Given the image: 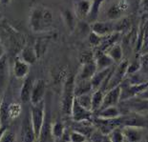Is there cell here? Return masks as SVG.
I'll list each match as a JSON object with an SVG mask.
<instances>
[{
	"label": "cell",
	"mask_w": 148,
	"mask_h": 142,
	"mask_svg": "<svg viewBox=\"0 0 148 142\" xmlns=\"http://www.w3.org/2000/svg\"><path fill=\"white\" fill-rule=\"evenodd\" d=\"M121 84L112 88L110 90H107V91L104 94V99H103L102 106L100 109L106 108V107L109 106L118 105L121 102Z\"/></svg>",
	"instance_id": "cell-7"
},
{
	"label": "cell",
	"mask_w": 148,
	"mask_h": 142,
	"mask_svg": "<svg viewBox=\"0 0 148 142\" xmlns=\"http://www.w3.org/2000/svg\"><path fill=\"white\" fill-rule=\"evenodd\" d=\"M52 119H51V113L46 109V115L45 120H44L41 132H40V135L38 138V141H53V137L52 134Z\"/></svg>",
	"instance_id": "cell-16"
},
{
	"label": "cell",
	"mask_w": 148,
	"mask_h": 142,
	"mask_svg": "<svg viewBox=\"0 0 148 142\" xmlns=\"http://www.w3.org/2000/svg\"><path fill=\"white\" fill-rule=\"evenodd\" d=\"M34 85V80L32 76H27L25 78L19 91V96L22 103L24 104L31 103V97H32Z\"/></svg>",
	"instance_id": "cell-12"
},
{
	"label": "cell",
	"mask_w": 148,
	"mask_h": 142,
	"mask_svg": "<svg viewBox=\"0 0 148 142\" xmlns=\"http://www.w3.org/2000/svg\"><path fill=\"white\" fill-rule=\"evenodd\" d=\"M129 108H130L134 113H148V99H143L137 97V99H129Z\"/></svg>",
	"instance_id": "cell-21"
},
{
	"label": "cell",
	"mask_w": 148,
	"mask_h": 142,
	"mask_svg": "<svg viewBox=\"0 0 148 142\" xmlns=\"http://www.w3.org/2000/svg\"><path fill=\"white\" fill-rule=\"evenodd\" d=\"M15 140V135L9 129H1V135H0V141L1 142H14Z\"/></svg>",
	"instance_id": "cell-33"
},
{
	"label": "cell",
	"mask_w": 148,
	"mask_h": 142,
	"mask_svg": "<svg viewBox=\"0 0 148 142\" xmlns=\"http://www.w3.org/2000/svg\"><path fill=\"white\" fill-rule=\"evenodd\" d=\"M8 106L6 105V103L4 102V99H2V105H1V125L4 126V124L10 119L8 113Z\"/></svg>",
	"instance_id": "cell-36"
},
{
	"label": "cell",
	"mask_w": 148,
	"mask_h": 142,
	"mask_svg": "<svg viewBox=\"0 0 148 142\" xmlns=\"http://www.w3.org/2000/svg\"><path fill=\"white\" fill-rule=\"evenodd\" d=\"M92 0H77L74 5V12L79 20L88 18L91 12Z\"/></svg>",
	"instance_id": "cell-10"
},
{
	"label": "cell",
	"mask_w": 148,
	"mask_h": 142,
	"mask_svg": "<svg viewBox=\"0 0 148 142\" xmlns=\"http://www.w3.org/2000/svg\"><path fill=\"white\" fill-rule=\"evenodd\" d=\"M61 140H65V141H71V138H70V132L68 130H66L63 137H61Z\"/></svg>",
	"instance_id": "cell-40"
},
{
	"label": "cell",
	"mask_w": 148,
	"mask_h": 142,
	"mask_svg": "<svg viewBox=\"0 0 148 142\" xmlns=\"http://www.w3.org/2000/svg\"><path fill=\"white\" fill-rule=\"evenodd\" d=\"M108 137L110 141H115V142L124 141L125 138H124L123 131H122V126H119V127L115 128L108 134Z\"/></svg>",
	"instance_id": "cell-30"
},
{
	"label": "cell",
	"mask_w": 148,
	"mask_h": 142,
	"mask_svg": "<svg viewBox=\"0 0 148 142\" xmlns=\"http://www.w3.org/2000/svg\"><path fill=\"white\" fill-rule=\"evenodd\" d=\"M95 62L97 64V70H103V69L111 68L116 63L110 57V55L102 50H97L95 53Z\"/></svg>",
	"instance_id": "cell-13"
},
{
	"label": "cell",
	"mask_w": 148,
	"mask_h": 142,
	"mask_svg": "<svg viewBox=\"0 0 148 142\" xmlns=\"http://www.w3.org/2000/svg\"><path fill=\"white\" fill-rule=\"evenodd\" d=\"M46 93V83L43 79L34 81V89L31 97V104H37L44 100Z\"/></svg>",
	"instance_id": "cell-14"
},
{
	"label": "cell",
	"mask_w": 148,
	"mask_h": 142,
	"mask_svg": "<svg viewBox=\"0 0 148 142\" xmlns=\"http://www.w3.org/2000/svg\"><path fill=\"white\" fill-rule=\"evenodd\" d=\"M66 131V128L64 124L60 121H56L52 125V134L53 137V139H61L63 137L64 132Z\"/></svg>",
	"instance_id": "cell-28"
},
{
	"label": "cell",
	"mask_w": 148,
	"mask_h": 142,
	"mask_svg": "<svg viewBox=\"0 0 148 142\" xmlns=\"http://www.w3.org/2000/svg\"><path fill=\"white\" fill-rule=\"evenodd\" d=\"M75 76L71 75L66 79L63 85V91L60 100V108L62 113L65 115H71L73 104L75 99Z\"/></svg>",
	"instance_id": "cell-2"
},
{
	"label": "cell",
	"mask_w": 148,
	"mask_h": 142,
	"mask_svg": "<svg viewBox=\"0 0 148 142\" xmlns=\"http://www.w3.org/2000/svg\"><path fill=\"white\" fill-rule=\"evenodd\" d=\"M104 52L108 53L110 57L115 61V63H119L122 61V58H123V50H122V46L118 42L114 43Z\"/></svg>",
	"instance_id": "cell-23"
},
{
	"label": "cell",
	"mask_w": 148,
	"mask_h": 142,
	"mask_svg": "<svg viewBox=\"0 0 148 142\" xmlns=\"http://www.w3.org/2000/svg\"><path fill=\"white\" fill-rule=\"evenodd\" d=\"M70 138H71V141H73V142H81V141L87 140L86 134L78 130L70 131Z\"/></svg>",
	"instance_id": "cell-35"
},
{
	"label": "cell",
	"mask_w": 148,
	"mask_h": 142,
	"mask_svg": "<svg viewBox=\"0 0 148 142\" xmlns=\"http://www.w3.org/2000/svg\"><path fill=\"white\" fill-rule=\"evenodd\" d=\"M140 9L143 12H148V0H140Z\"/></svg>",
	"instance_id": "cell-38"
},
{
	"label": "cell",
	"mask_w": 148,
	"mask_h": 142,
	"mask_svg": "<svg viewBox=\"0 0 148 142\" xmlns=\"http://www.w3.org/2000/svg\"><path fill=\"white\" fill-rule=\"evenodd\" d=\"M30 64L25 62L23 59L17 57L14 64V74L17 79H25L30 72Z\"/></svg>",
	"instance_id": "cell-19"
},
{
	"label": "cell",
	"mask_w": 148,
	"mask_h": 142,
	"mask_svg": "<svg viewBox=\"0 0 148 142\" xmlns=\"http://www.w3.org/2000/svg\"><path fill=\"white\" fill-rule=\"evenodd\" d=\"M28 25L34 33H46L53 26V15L52 11L42 5H37L30 11Z\"/></svg>",
	"instance_id": "cell-1"
},
{
	"label": "cell",
	"mask_w": 148,
	"mask_h": 142,
	"mask_svg": "<svg viewBox=\"0 0 148 142\" xmlns=\"http://www.w3.org/2000/svg\"><path fill=\"white\" fill-rule=\"evenodd\" d=\"M12 0H1V4L3 6H8L11 3Z\"/></svg>",
	"instance_id": "cell-41"
},
{
	"label": "cell",
	"mask_w": 148,
	"mask_h": 142,
	"mask_svg": "<svg viewBox=\"0 0 148 142\" xmlns=\"http://www.w3.org/2000/svg\"><path fill=\"white\" fill-rule=\"evenodd\" d=\"M125 141H140L143 139V128L122 126Z\"/></svg>",
	"instance_id": "cell-18"
},
{
	"label": "cell",
	"mask_w": 148,
	"mask_h": 142,
	"mask_svg": "<svg viewBox=\"0 0 148 142\" xmlns=\"http://www.w3.org/2000/svg\"><path fill=\"white\" fill-rule=\"evenodd\" d=\"M93 87L91 80H79L75 79V96H81V94L92 93Z\"/></svg>",
	"instance_id": "cell-24"
},
{
	"label": "cell",
	"mask_w": 148,
	"mask_h": 142,
	"mask_svg": "<svg viewBox=\"0 0 148 142\" xmlns=\"http://www.w3.org/2000/svg\"><path fill=\"white\" fill-rule=\"evenodd\" d=\"M1 81H2V89L4 90L6 82L8 81L9 78V66H8V60L6 58L5 53L3 52L1 55Z\"/></svg>",
	"instance_id": "cell-27"
},
{
	"label": "cell",
	"mask_w": 148,
	"mask_h": 142,
	"mask_svg": "<svg viewBox=\"0 0 148 142\" xmlns=\"http://www.w3.org/2000/svg\"><path fill=\"white\" fill-rule=\"evenodd\" d=\"M104 91L102 89L95 90L92 94V111L94 113L97 112L101 108L103 99H104Z\"/></svg>",
	"instance_id": "cell-25"
},
{
	"label": "cell",
	"mask_w": 148,
	"mask_h": 142,
	"mask_svg": "<svg viewBox=\"0 0 148 142\" xmlns=\"http://www.w3.org/2000/svg\"><path fill=\"white\" fill-rule=\"evenodd\" d=\"M8 113L10 119L17 118L22 113V106L19 103H12L8 106Z\"/></svg>",
	"instance_id": "cell-31"
},
{
	"label": "cell",
	"mask_w": 148,
	"mask_h": 142,
	"mask_svg": "<svg viewBox=\"0 0 148 142\" xmlns=\"http://www.w3.org/2000/svg\"><path fill=\"white\" fill-rule=\"evenodd\" d=\"M93 91L92 93H89V94H81V96H75V99L77 100L80 105H82L84 108H86L88 110H91V111H92V94H93Z\"/></svg>",
	"instance_id": "cell-29"
},
{
	"label": "cell",
	"mask_w": 148,
	"mask_h": 142,
	"mask_svg": "<svg viewBox=\"0 0 148 142\" xmlns=\"http://www.w3.org/2000/svg\"><path fill=\"white\" fill-rule=\"evenodd\" d=\"M127 0H119L116 4L112 5L107 12V18L111 21H116L121 19L122 16V12H125L128 8Z\"/></svg>",
	"instance_id": "cell-8"
},
{
	"label": "cell",
	"mask_w": 148,
	"mask_h": 142,
	"mask_svg": "<svg viewBox=\"0 0 148 142\" xmlns=\"http://www.w3.org/2000/svg\"><path fill=\"white\" fill-rule=\"evenodd\" d=\"M105 36H100L99 34H97L96 33L91 31L89 33V36H88V40H89V43L92 45L93 47H100L101 44L104 40Z\"/></svg>",
	"instance_id": "cell-32"
},
{
	"label": "cell",
	"mask_w": 148,
	"mask_h": 142,
	"mask_svg": "<svg viewBox=\"0 0 148 142\" xmlns=\"http://www.w3.org/2000/svg\"><path fill=\"white\" fill-rule=\"evenodd\" d=\"M20 58L23 59L28 64L33 65L38 59V55H37V52L34 47L26 46L20 52Z\"/></svg>",
	"instance_id": "cell-22"
},
{
	"label": "cell",
	"mask_w": 148,
	"mask_h": 142,
	"mask_svg": "<svg viewBox=\"0 0 148 142\" xmlns=\"http://www.w3.org/2000/svg\"><path fill=\"white\" fill-rule=\"evenodd\" d=\"M105 0H92V6H91V12L88 16V19L92 22H95L97 20V17L99 15L100 8Z\"/></svg>",
	"instance_id": "cell-26"
},
{
	"label": "cell",
	"mask_w": 148,
	"mask_h": 142,
	"mask_svg": "<svg viewBox=\"0 0 148 142\" xmlns=\"http://www.w3.org/2000/svg\"><path fill=\"white\" fill-rule=\"evenodd\" d=\"M21 140L23 141H36V137L34 135L32 120H31V115H27L22 123L21 132H20Z\"/></svg>",
	"instance_id": "cell-15"
},
{
	"label": "cell",
	"mask_w": 148,
	"mask_h": 142,
	"mask_svg": "<svg viewBox=\"0 0 148 142\" xmlns=\"http://www.w3.org/2000/svg\"><path fill=\"white\" fill-rule=\"evenodd\" d=\"M137 97H140V98H143V99H148V87L144 91H141Z\"/></svg>",
	"instance_id": "cell-39"
},
{
	"label": "cell",
	"mask_w": 148,
	"mask_h": 142,
	"mask_svg": "<svg viewBox=\"0 0 148 142\" xmlns=\"http://www.w3.org/2000/svg\"><path fill=\"white\" fill-rule=\"evenodd\" d=\"M90 30L100 36H107L113 33H116L115 22H112L111 20L92 22L90 26Z\"/></svg>",
	"instance_id": "cell-6"
},
{
	"label": "cell",
	"mask_w": 148,
	"mask_h": 142,
	"mask_svg": "<svg viewBox=\"0 0 148 142\" xmlns=\"http://www.w3.org/2000/svg\"><path fill=\"white\" fill-rule=\"evenodd\" d=\"M141 66H143V63H141L140 59L136 58L135 60H133L131 63H129V64H128L127 74H137V72L141 69Z\"/></svg>",
	"instance_id": "cell-34"
},
{
	"label": "cell",
	"mask_w": 148,
	"mask_h": 142,
	"mask_svg": "<svg viewBox=\"0 0 148 142\" xmlns=\"http://www.w3.org/2000/svg\"><path fill=\"white\" fill-rule=\"evenodd\" d=\"M112 70H113V67L97 71L96 74L91 78V83H92V87L94 91L97 89H102V87H104L105 82L108 79Z\"/></svg>",
	"instance_id": "cell-9"
},
{
	"label": "cell",
	"mask_w": 148,
	"mask_h": 142,
	"mask_svg": "<svg viewBox=\"0 0 148 142\" xmlns=\"http://www.w3.org/2000/svg\"><path fill=\"white\" fill-rule=\"evenodd\" d=\"M94 113H96V116L102 119H114L121 116V113L119 111V109L116 107V105L109 106L106 107V108L100 109Z\"/></svg>",
	"instance_id": "cell-20"
},
{
	"label": "cell",
	"mask_w": 148,
	"mask_h": 142,
	"mask_svg": "<svg viewBox=\"0 0 148 142\" xmlns=\"http://www.w3.org/2000/svg\"><path fill=\"white\" fill-rule=\"evenodd\" d=\"M94 116V112L91 110H88L84 108L82 105H80L77 99H75L73 108H72L71 117L75 122H84V121H90Z\"/></svg>",
	"instance_id": "cell-5"
},
{
	"label": "cell",
	"mask_w": 148,
	"mask_h": 142,
	"mask_svg": "<svg viewBox=\"0 0 148 142\" xmlns=\"http://www.w3.org/2000/svg\"><path fill=\"white\" fill-rule=\"evenodd\" d=\"M30 111L34 135L36 137V140H38L46 115V104L44 100L37 104H31Z\"/></svg>",
	"instance_id": "cell-3"
},
{
	"label": "cell",
	"mask_w": 148,
	"mask_h": 142,
	"mask_svg": "<svg viewBox=\"0 0 148 142\" xmlns=\"http://www.w3.org/2000/svg\"><path fill=\"white\" fill-rule=\"evenodd\" d=\"M128 61L122 60L119 63V66L115 70H112L111 74H110L108 79L106 80L105 85L103 88L107 90H110L116 86H119L122 83L123 78L125 75L127 74V68H128Z\"/></svg>",
	"instance_id": "cell-4"
},
{
	"label": "cell",
	"mask_w": 148,
	"mask_h": 142,
	"mask_svg": "<svg viewBox=\"0 0 148 142\" xmlns=\"http://www.w3.org/2000/svg\"><path fill=\"white\" fill-rule=\"evenodd\" d=\"M80 61H81V64H84V63H88V62L95 61V55H93V53H90V52L84 53H82V55H81Z\"/></svg>",
	"instance_id": "cell-37"
},
{
	"label": "cell",
	"mask_w": 148,
	"mask_h": 142,
	"mask_svg": "<svg viewBox=\"0 0 148 142\" xmlns=\"http://www.w3.org/2000/svg\"><path fill=\"white\" fill-rule=\"evenodd\" d=\"M61 17L63 20L65 27L67 28L69 33H73L77 28V20H79L75 14L74 10H69V9H63L61 11Z\"/></svg>",
	"instance_id": "cell-11"
},
{
	"label": "cell",
	"mask_w": 148,
	"mask_h": 142,
	"mask_svg": "<svg viewBox=\"0 0 148 142\" xmlns=\"http://www.w3.org/2000/svg\"><path fill=\"white\" fill-rule=\"evenodd\" d=\"M97 71V67L95 61L84 63L81 66L79 72L75 76V79L79 80H91L93 75L96 74Z\"/></svg>",
	"instance_id": "cell-17"
}]
</instances>
